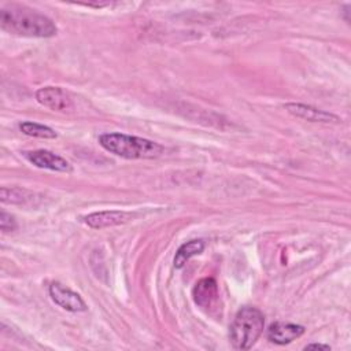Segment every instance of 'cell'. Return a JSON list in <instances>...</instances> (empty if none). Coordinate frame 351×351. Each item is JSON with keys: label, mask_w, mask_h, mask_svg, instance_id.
<instances>
[{"label": "cell", "mask_w": 351, "mask_h": 351, "mask_svg": "<svg viewBox=\"0 0 351 351\" xmlns=\"http://www.w3.org/2000/svg\"><path fill=\"white\" fill-rule=\"evenodd\" d=\"M265 326V317L256 307H241L230 325L229 337L236 350L251 348L258 337L262 335Z\"/></svg>", "instance_id": "3957f363"}, {"label": "cell", "mask_w": 351, "mask_h": 351, "mask_svg": "<svg viewBox=\"0 0 351 351\" xmlns=\"http://www.w3.org/2000/svg\"><path fill=\"white\" fill-rule=\"evenodd\" d=\"M285 110L296 118L310 121V122H319V123H339L340 118L332 112L324 111L321 108H315L308 104L303 103H287Z\"/></svg>", "instance_id": "52a82bcc"}, {"label": "cell", "mask_w": 351, "mask_h": 351, "mask_svg": "<svg viewBox=\"0 0 351 351\" xmlns=\"http://www.w3.org/2000/svg\"><path fill=\"white\" fill-rule=\"evenodd\" d=\"M19 129L22 133H25L26 136H32V137H38V138H56V132L45 125L37 123V122H32V121H25L19 125Z\"/></svg>", "instance_id": "4fadbf2b"}, {"label": "cell", "mask_w": 351, "mask_h": 351, "mask_svg": "<svg viewBox=\"0 0 351 351\" xmlns=\"http://www.w3.org/2000/svg\"><path fill=\"white\" fill-rule=\"evenodd\" d=\"M304 333V326L291 322H274L267 329V339L276 344H288Z\"/></svg>", "instance_id": "30bf717a"}, {"label": "cell", "mask_w": 351, "mask_h": 351, "mask_svg": "<svg viewBox=\"0 0 351 351\" xmlns=\"http://www.w3.org/2000/svg\"><path fill=\"white\" fill-rule=\"evenodd\" d=\"M132 219V214L121 210H107V211H99L92 213L84 218L85 223L93 229H103L110 228L115 225L126 223Z\"/></svg>", "instance_id": "9c48e42d"}, {"label": "cell", "mask_w": 351, "mask_h": 351, "mask_svg": "<svg viewBox=\"0 0 351 351\" xmlns=\"http://www.w3.org/2000/svg\"><path fill=\"white\" fill-rule=\"evenodd\" d=\"M49 296L58 306L67 311L78 313L86 310V304L82 300V298L77 292L71 291L70 288L64 287L60 282L55 281L49 285Z\"/></svg>", "instance_id": "8992f818"}, {"label": "cell", "mask_w": 351, "mask_h": 351, "mask_svg": "<svg viewBox=\"0 0 351 351\" xmlns=\"http://www.w3.org/2000/svg\"><path fill=\"white\" fill-rule=\"evenodd\" d=\"M37 101L53 111H70L74 107L73 97L69 90L60 86H43L36 92Z\"/></svg>", "instance_id": "277c9868"}, {"label": "cell", "mask_w": 351, "mask_h": 351, "mask_svg": "<svg viewBox=\"0 0 351 351\" xmlns=\"http://www.w3.org/2000/svg\"><path fill=\"white\" fill-rule=\"evenodd\" d=\"M34 193L23 189V188H7L3 186L0 189V199L3 203L8 204H25L33 200Z\"/></svg>", "instance_id": "7c38bea8"}, {"label": "cell", "mask_w": 351, "mask_h": 351, "mask_svg": "<svg viewBox=\"0 0 351 351\" xmlns=\"http://www.w3.org/2000/svg\"><path fill=\"white\" fill-rule=\"evenodd\" d=\"M204 250V241L203 240H191L184 243L176 252L174 256V267L181 269L193 255L200 254Z\"/></svg>", "instance_id": "8fae6325"}, {"label": "cell", "mask_w": 351, "mask_h": 351, "mask_svg": "<svg viewBox=\"0 0 351 351\" xmlns=\"http://www.w3.org/2000/svg\"><path fill=\"white\" fill-rule=\"evenodd\" d=\"M23 155L32 165H34L36 167H40V169H47V170H53V171H70L71 170L70 163L64 158H62L51 151H47V149L26 151V152H23Z\"/></svg>", "instance_id": "ba28073f"}, {"label": "cell", "mask_w": 351, "mask_h": 351, "mask_svg": "<svg viewBox=\"0 0 351 351\" xmlns=\"http://www.w3.org/2000/svg\"><path fill=\"white\" fill-rule=\"evenodd\" d=\"M304 350H330V346L321 344V343H311V344H307Z\"/></svg>", "instance_id": "9a60e30c"}, {"label": "cell", "mask_w": 351, "mask_h": 351, "mask_svg": "<svg viewBox=\"0 0 351 351\" xmlns=\"http://www.w3.org/2000/svg\"><path fill=\"white\" fill-rule=\"evenodd\" d=\"M16 228H18V223H16L15 218H14L11 214H8V213L1 211V213H0V229H1L4 233H7V232L15 230Z\"/></svg>", "instance_id": "5bb4252c"}, {"label": "cell", "mask_w": 351, "mask_h": 351, "mask_svg": "<svg viewBox=\"0 0 351 351\" xmlns=\"http://www.w3.org/2000/svg\"><path fill=\"white\" fill-rule=\"evenodd\" d=\"M99 143L110 154L126 159H154L165 151L155 141L123 133H104L99 137Z\"/></svg>", "instance_id": "7a4b0ae2"}, {"label": "cell", "mask_w": 351, "mask_h": 351, "mask_svg": "<svg viewBox=\"0 0 351 351\" xmlns=\"http://www.w3.org/2000/svg\"><path fill=\"white\" fill-rule=\"evenodd\" d=\"M0 26L8 33L26 37H52L58 32L56 25L48 16L16 4L0 10Z\"/></svg>", "instance_id": "6da1fadb"}, {"label": "cell", "mask_w": 351, "mask_h": 351, "mask_svg": "<svg viewBox=\"0 0 351 351\" xmlns=\"http://www.w3.org/2000/svg\"><path fill=\"white\" fill-rule=\"evenodd\" d=\"M192 296L196 306H199L202 310L207 313L211 311L213 308L217 307V303L219 300L217 281L211 277H204L199 280L192 289Z\"/></svg>", "instance_id": "5b68a950"}]
</instances>
